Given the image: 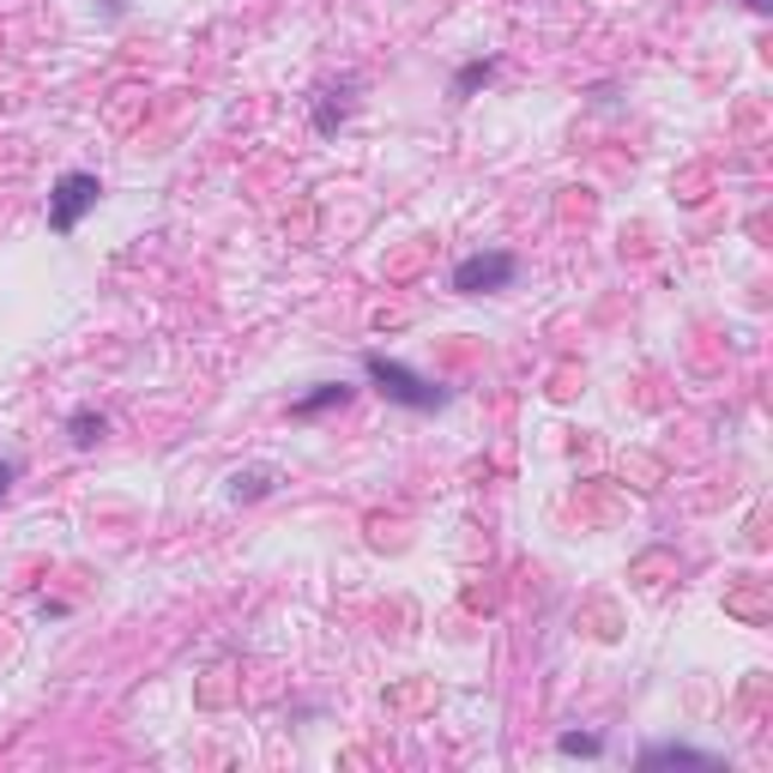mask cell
<instances>
[{
  "label": "cell",
  "mask_w": 773,
  "mask_h": 773,
  "mask_svg": "<svg viewBox=\"0 0 773 773\" xmlns=\"http://www.w3.org/2000/svg\"><path fill=\"white\" fill-rule=\"evenodd\" d=\"M363 375L375 381L381 399H394V406H406V411H442V406H447V387H442V381L418 375V369H406L399 357H387V351H369V357H363Z\"/></svg>",
  "instance_id": "1"
},
{
  "label": "cell",
  "mask_w": 773,
  "mask_h": 773,
  "mask_svg": "<svg viewBox=\"0 0 773 773\" xmlns=\"http://www.w3.org/2000/svg\"><path fill=\"white\" fill-rule=\"evenodd\" d=\"M97 200H104V182H97L92 170H67L61 182H55V194H49V230L55 237H73Z\"/></svg>",
  "instance_id": "2"
},
{
  "label": "cell",
  "mask_w": 773,
  "mask_h": 773,
  "mask_svg": "<svg viewBox=\"0 0 773 773\" xmlns=\"http://www.w3.org/2000/svg\"><path fill=\"white\" fill-rule=\"evenodd\" d=\"M514 273H520V261L508 249H484V254H466L454 266V290L459 297H496V290L514 285Z\"/></svg>",
  "instance_id": "3"
},
{
  "label": "cell",
  "mask_w": 773,
  "mask_h": 773,
  "mask_svg": "<svg viewBox=\"0 0 773 773\" xmlns=\"http://www.w3.org/2000/svg\"><path fill=\"white\" fill-rule=\"evenodd\" d=\"M641 768H720V756L708 749H689V744H653L641 756Z\"/></svg>",
  "instance_id": "4"
},
{
  "label": "cell",
  "mask_w": 773,
  "mask_h": 773,
  "mask_svg": "<svg viewBox=\"0 0 773 773\" xmlns=\"http://www.w3.org/2000/svg\"><path fill=\"white\" fill-rule=\"evenodd\" d=\"M351 399V387L345 381H321L315 394H302V399H290V418H321V411H333V406H345Z\"/></svg>",
  "instance_id": "5"
},
{
  "label": "cell",
  "mask_w": 773,
  "mask_h": 773,
  "mask_svg": "<svg viewBox=\"0 0 773 773\" xmlns=\"http://www.w3.org/2000/svg\"><path fill=\"white\" fill-rule=\"evenodd\" d=\"M104 430H109L104 411H92V406L67 418V435H73V447H97V442H104Z\"/></svg>",
  "instance_id": "6"
},
{
  "label": "cell",
  "mask_w": 773,
  "mask_h": 773,
  "mask_svg": "<svg viewBox=\"0 0 773 773\" xmlns=\"http://www.w3.org/2000/svg\"><path fill=\"white\" fill-rule=\"evenodd\" d=\"M266 490H273V472H237L230 478V496L237 502H261Z\"/></svg>",
  "instance_id": "7"
},
{
  "label": "cell",
  "mask_w": 773,
  "mask_h": 773,
  "mask_svg": "<svg viewBox=\"0 0 773 773\" xmlns=\"http://www.w3.org/2000/svg\"><path fill=\"white\" fill-rule=\"evenodd\" d=\"M351 116V104H345V92H339V104H333V92H321V104H315V128L321 133H333L339 121Z\"/></svg>",
  "instance_id": "8"
},
{
  "label": "cell",
  "mask_w": 773,
  "mask_h": 773,
  "mask_svg": "<svg viewBox=\"0 0 773 773\" xmlns=\"http://www.w3.org/2000/svg\"><path fill=\"white\" fill-rule=\"evenodd\" d=\"M556 749H563V756H599L604 737H592V732H563V737H556Z\"/></svg>",
  "instance_id": "9"
},
{
  "label": "cell",
  "mask_w": 773,
  "mask_h": 773,
  "mask_svg": "<svg viewBox=\"0 0 773 773\" xmlns=\"http://www.w3.org/2000/svg\"><path fill=\"white\" fill-rule=\"evenodd\" d=\"M490 73H496V61H472V67H459V80H454V97H466L472 85H484Z\"/></svg>",
  "instance_id": "10"
},
{
  "label": "cell",
  "mask_w": 773,
  "mask_h": 773,
  "mask_svg": "<svg viewBox=\"0 0 773 773\" xmlns=\"http://www.w3.org/2000/svg\"><path fill=\"white\" fill-rule=\"evenodd\" d=\"M13 478H19V466H13V459H0V502H7V490H13Z\"/></svg>",
  "instance_id": "11"
},
{
  "label": "cell",
  "mask_w": 773,
  "mask_h": 773,
  "mask_svg": "<svg viewBox=\"0 0 773 773\" xmlns=\"http://www.w3.org/2000/svg\"><path fill=\"white\" fill-rule=\"evenodd\" d=\"M744 7H749V13H768V7H773V0H744Z\"/></svg>",
  "instance_id": "12"
}]
</instances>
